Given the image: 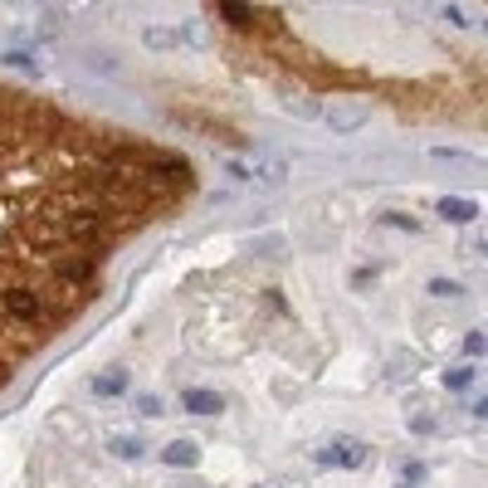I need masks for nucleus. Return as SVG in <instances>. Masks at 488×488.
Masks as SVG:
<instances>
[{
  "instance_id": "1",
  "label": "nucleus",
  "mask_w": 488,
  "mask_h": 488,
  "mask_svg": "<svg viewBox=\"0 0 488 488\" xmlns=\"http://www.w3.org/2000/svg\"><path fill=\"white\" fill-rule=\"evenodd\" d=\"M312 459H317L322 469H362V464H367V444L337 440V444H327V449H312Z\"/></svg>"
},
{
  "instance_id": "2",
  "label": "nucleus",
  "mask_w": 488,
  "mask_h": 488,
  "mask_svg": "<svg viewBox=\"0 0 488 488\" xmlns=\"http://www.w3.org/2000/svg\"><path fill=\"white\" fill-rule=\"evenodd\" d=\"M161 459L176 464V469H191L195 459H200V444H195V440H171V444L161 449Z\"/></svg>"
},
{
  "instance_id": "3",
  "label": "nucleus",
  "mask_w": 488,
  "mask_h": 488,
  "mask_svg": "<svg viewBox=\"0 0 488 488\" xmlns=\"http://www.w3.org/2000/svg\"><path fill=\"white\" fill-rule=\"evenodd\" d=\"M440 215H444L449 225H469V220L479 215V205H474V200H454V195H444V200H440Z\"/></svg>"
},
{
  "instance_id": "4",
  "label": "nucleus",
  "mask_w": 488,
  "mask_h": 488,
  "mask_svg": "<svg viewBox=\"0 0 488 488\" xmlns=\"http://www.w3.org/2000/svg\"><path fill=\"white\" fill-rule=\"evenodd\" d=\"M186 410H195V415H220V410H225V395H215V390H186Z\"/></svg>"
},
{
  "instance_id": "5",
  "label": "nucleus",
  "mask_w": 488,
  "mask_h": 488,
  "mask_svg": "<svg viewBox=\"0 0 488 488\" xmlns=\"http://www.w3.org/2000/svg\"><path fill=\"white\" fill-rule=\"evenodd\" d=\"M88 390H93V395H122V390H127V371H103V376L88 381Z\"/></svg>"
},
{
  "instance_id": "6",
  "label": "nucleus",
  "mask_w": 488,
  "mask_h": 488,
  "mask_svg": "<svg viewBox=\"0 0 488 488\" xmlns=\"http://www.w3.org/2000/svg\"><path fill=\"white\" fill-rule=\"evenodd\" d=\"M0 64H10V69H25V74H34V69H39L29 49H5V54H0Z\"/></svg>"
},
{
  "instance_id": "7",
  "label": "nucleus",
  "mask_w": 488,
  "mask_h": 488,
  "mask_svg": "<svg viewBox=\"0 0 488 488\" xmlns=\"http://www.w3.org/2000/svg\"><path fill=\"white\" fill-rule=\"evenodd\" d=\"M117 459H142V444L137 440H127V435H112V444H107Z\"/></svg>"
},
{
  "instance_id": "8",
  "label": "nucleus",
  "mask_w": 488,
  "mask_h": 488,
  "mask_svg": "<svg viewBox=\"0 0 488 488\" xmlns=\"http://www.w3.org/2000/svg\"><path fill=\"white\" fill-rule=\"evenodd\" d=\"M142 44H147V49H171L176 34H171V29H142Z\"/></svg>"
},
{
  "instance_id": "9",
  "label": "nucleus",
  "mask_w": 488,
  "mask_h": 488,
  "mask_svg": "<svg viewBox=\"0 0 488 488\" xmlns=\"http://www.w3.org/2000/svg\"><path fill=\"white\" fill-rule=\"evenodd\" d=\"M220 15H225L230 25H254V10H249V5H220Z\"/></svg>"
},
{
  "instance_id": "10",
  "label": "nucleus",
  "mask_w": 488,
  "mask_h": 488,
  "mask_svg": "<svg viewBox=\"0 0 488 488\" xmlns=\"http://www.w3.org/2000/svg\"><path fill=\"white\" fill-rule=\"evenodd\" d=\"M332 127H342V132L347 127H362V112L357 107H342V112H332Z\"/></svg>"
},
{
  "instance_id": "11",
  "label": "nucleus",
  "mask_w": 488,
  "mask_h": 488,
  "mask_svg": "<svg viewBox=\"0 0 488 488\" xmlns=\"http://www.w3.org/2000/svg\"><path fill=\"white\" fill-rule=\"evenodd\" d=\"M430 293H435V298H459V284H454V279H430Z\"/></svg>"
},
{
  "instance_id": "12",
  "label": "nucleus",
  "mask_w": 488,
  "mask_h": 488,
  "mask_svg": "<svg viewBox=\"0 0 488 488\" xmlns=\"http://www.w3.org/2000/svg\"><path fill=\"white\" fill-rule=\"evenodd\" d=\"M469 381H474V371H469V367H459V371H444V386H449V390H464Z\"/></svg>"
},
{
  "instance_id": "13",
  "label": "nucleus",
  "mask_w": 488,
  "mask_h": 488,
  "mask_svg": "<svg viewBox=\"0 0 488 488\" xmlns=\"http://www.w3.org/2000/svg\"><path fill=\"white\" fill-rule=\"evenodd\" d=\"M430 157L435 161H474L469 152H454V147H430Z\"/></svg>"
},
{
  "instance_id": "14",
  "label": "nucleus",
  "mask_w": 488,
  "mask_h": 488,
  "mask_svg": "<svg viewBox=\"0 0 488 488\" xmlns=\"http://www.w3.org/2000/svg\"><path fill=\"white\" fill-rule=\"evenodd\" d=\"M464 352H469V357H484V332H469V337H464Z\"/></svg>"
},
{
  "instance_id": "15",
  "label": "nucleus",
  "mask_w": 488,
  "mask_h": 488,
  "mask_svg": "<svg viewBox=\"0 0 488 488\" xmlns=\"http://www.w3.org/2000/svg\"><path fill=\"white\" fill-rule=\"evenodd\" d=\"M137 410H142V415H161V400H157V395H142Z\"/></svg>"
},
{
  "instance_id": "16",
  "label": "nucleus",
  "mask_w": 488,
  "mask_h": 488,
  "mask_svg": "<svg viewBox=\"0 0 488 488\" xmlns=\"http://www.w3.org/2000/svg\"><path fill=\"white\" fill-rule=\"evenodd\" d=\"M386 225H400V230H420V225H415L410 215H400V210H390V215H386Z\"/></svg>"
},
{
  "instance_id": "17",
  "label": "nucleus",
  "mask_w": 488,
  "mask_h": 488,
  "mask_svg": "<svg viewBox=\"0 0 488 488\" xmlns=\"http://www.w3.org/2000/svg\"><path fill=\"white\" fill-rule=\"evenodd\" d=\"M444 20H449V25H459V29H464V25H469V20H464V10H459V5H444Z\"/></svg>"
},
{
  "instance_id": "18",
  "label": "nucleus",
  "mask_w": 488,
  "mask_h": 488,
  "mask_svg": "<svg viewBox=\"0 0 488 488\" xmlns=\"http://www.w3.org/2000/svg\"><path fill=\"white\" fill-rule=\"evenodd\" d=\"M225 176H235V181H249V166H239V161H230V166H225Z\"/></svg>"
}]
</instances>
